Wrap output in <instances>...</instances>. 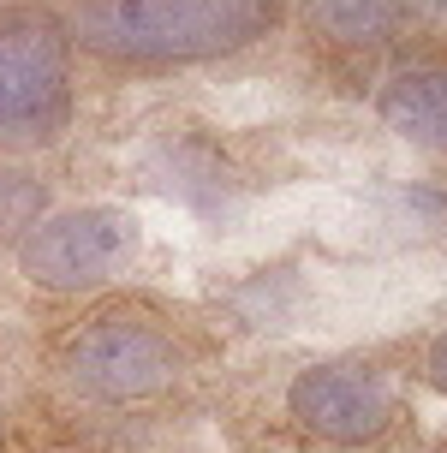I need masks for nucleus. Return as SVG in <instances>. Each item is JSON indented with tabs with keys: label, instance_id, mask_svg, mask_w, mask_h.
Segmentation results:
<instances>
[{
	"label": "nucleus",
	"instance_id": "423d86ee",
	"mask_svg": "<svg viewBox=\"0 0 447 453\" xmlns=\"http://www.w3.org/2000/svg\"><path fill=\"white\" fill-rule=\"evenodd\" d=\"M381 119L412 143L447 150V72H405L381 90Z\"/></svg>",
	"mask_w": 447,
	"mask_h": 453
},
{
	"label": "nucleus",
	"instance_id": "7ed1b4c3",
	"mask_svg": "<svg viewBox=\"0 0 447 453\" xmlns=\"http://www.w3.org/2000/svg\"><path fill=\"white\" fill-rule=\"evenodd\" d=\"M173 370L167 340L150 322H96L89 334H78L72 346V376L102 394V400H137V394H156Z\"/></svg>",
	"mask_w": 447,
	"mask_h": 453
},
{
	"label": "nucleus",
	"instance_id": "f03ea898",
	"mask_svg": "<svg viewBox=\"0 0 447 453\" xmlns=\"http://www.w3.org/2000/svg\"><path fill=\"white\" fill-rule=\"evenodd\" d=\"M119 250H126V221L113 209H72V215H54L24 239L19 263L36 287L72 293V287L102 280Z\"/></svg>",
	"mask_w": 447,
	"mask_h": 453
},
{
	"label": "nucleus",
	"instance_id": "6e6552de",
	"mask_svg": "<svg viewBox=\"0 0 447 453\" xmlns=\"http://www.w3.org/2000/svg\"><path fill=\"white\" fill-rule=\"evenodd\" d=\"M42 185L30 180V173H19V167H0V233H19V226H30L36 215H42Z\"/></svg>",
	"mask_w": 447,
	"mask_h": 453
},
{
	"label": "nucleus",
	"instance_id": "20e7f679",
	"mask_svg": "<svg viewBox=\"0 0 447 453\" xmlns=\"http://www.w3.org/2000/svg\"><path fill=\"white\" fill-rule=\"evenodd\" d=\"M292 418L316 430L322 441H370L394 424V400L381 394L364 370H340V364H322L311 376L292 382Z\"/></svg>",
	"mask_w": 447,
	"mask_h": 453
},
{
	"label": "nucleus",
	"instance_id": "39448f33",
	"mask_svg": "<svg viewBox=\"0 0 447 453\" xmlns=\"http://www.w3.org/2000/svg\"><path fill=\"white\" fill-rule=\"evenodd\" d=\"M60 108V42L48 30H0V132H30Z\"/></svg>",
	"mask_w": 447,
	"mask_h": 453
},
{
	"label": "nucleus",
	"instance_id": "0eeeda50",
	"mask_svg": "<svg viewBox=\"0 0 447 453\" xmlns=\"http://www.w3.org/2000/svg\"><path fill=\"white\" fill-rule=\"evenodd\" d=\"M394 19H400V0H311V30L346 48L381 42Z\"/></svg>",
	"mask_w": 447,
	"mask_h": 453
},
{
	"label": "nucleus",
	"instance_id": "f257e3e1",
	"mask_svg": "<svg viewBox=\"0 0 447 453\" xmlns=\"http://www.w3.org/2000/svg\"><path fill=\"white\" fill-rule=\"evenodd\" d=\"M263 19V0H89L78 36L119 60H191L250 42Z\"/></svg>",
	"mask_w": 447,
	"mask_h": 453
},
{
	"label": "nucleus",
	"instance_id": "1a4fd4ad",
	"mask_svg": "<svg viewBox=\"0 0 447 453\" xmlns=\"http://www.w3.org/2000/svg\"><path fill=\"white\" fill-rule=\"evenodd\" d=\"M429 382H435V388L447 394V334L435 340V352H429Z\"/></svg>",
	"mask_w": 447,
	"mask_h": 453
}]
</instances>
